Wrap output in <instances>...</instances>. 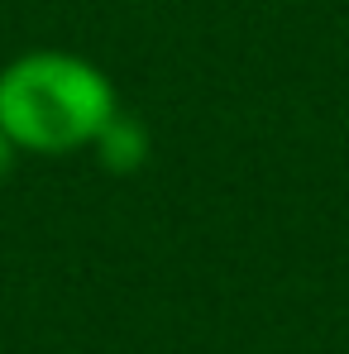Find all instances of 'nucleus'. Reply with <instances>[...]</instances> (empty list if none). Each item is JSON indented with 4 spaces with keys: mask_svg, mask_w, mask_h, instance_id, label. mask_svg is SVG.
Instances as JSON below:
<instances>
[{
    "mask_svg": "<svg viewBox=\"0 0 349 354\" xmlns=\"http://www.w3.org/2000/svg\"><path fill=\"white\" fill-rule=\"evenodd\" d=\"M91 149L101 153V168H111V173H134V168L149 158V134L129 115H115L101 129V139H96Z\"/></svg>",
    "mask_w": 349,
    "mask_h": 354,
    "instance_id": "obj_2",
    "label": "nucleus"
},
{
    "mask_svg": "<svg viewBox=\"0 0 349 354\" xmlns=\"http://www.w3.org/2000/svg\"><path fill=\"white\" fill-rule=\"evenodd\" d=\"M120 115V96L96 62L29 48L0 67V124L24 153H77L101 139V129Z\"/></svg>",
    "mask_w": 349,
    "mask_h": 354,
    "instance_id": "obj_1",
    "label": "nucleus"
},
{
    "mask_svg": "<svg viewBox=\"0 0 349 354\" xmlns=\"http://www.w3.org/2000/svg\"><path fill=\"white\" fill-rule=\"evenodd\" d=\"M19 153H24V149H19V144L5 134V124H0V182L15 173V158H19Z\"/></svg>",
    "mask_w": 349,
    "mask_h": 354,
    "instance_id": "obj_3",
    "label": "nucleus"
}]
</instances>
